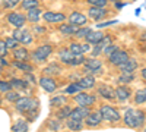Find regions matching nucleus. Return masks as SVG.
I'll return each mask as SVG.
<instances>
[{
  "label": "nucleus",
  "mask_w": 146,
  "mask_h": 132,
  "mask_svg": "<svg viewBox=\"0 0 146 132\" xmlns=\"http://www.w3.org/2000/svg\"><path fill=\"white\" fill-rule=\"evenodd\" d=\"M145 119H146V112H143V110L127 109L124 113V123L133 129L140 128L145 123Z\"/></svg>",
  "instance_id": "nucleus-1"
},
{
  "label": "nucleus",
  "mask_w": 146,
  "mask_h": 132,
  "mask_svg": "<svg viewBox=\"0 0 146 132\" xmlns=\"http://www.w3.org/2000/svg\"><path fill=\"white\" fill-rule=\"evenodd\" d=\"M16 110L21 112V113H28V112H32L35 110V107L38 106V101L35 98H29V97H21L16 103Z\"/></svg>",
  "instance_id": "nucleus-2"
},
{
  "label": "nucleus",
  "mask_w": 146,
  "mask_h": 132,
  "mask_svg": "<svg viewBox=\"0 0 146 132\" xmlns=\"http://www.w3.org/2000/svg\"><path fill=\"white\" fill-rule=\"evenodd\" d=\"M51 53H53V47L50 44H44V46H40L38 49H35L32 52V59L35 62H44L50 57Z\"/></svg>",
  "instance_id": "nucleus-3"
},
{
  "label": "nucleus",
  "mask_w": 146,
  "mask_h": 132,
  "mask_svg": "<svg viewBox=\"0 0 146 132\" xmlns=\"http://www.w3.org/2000/svg\"><path fill=\"white\" fill-rule=\"evenodd\" d=\"M100 112L102 113V117L105 119L107 122L115 123V122H118V121H120V113L114 109V107H111V106H107V104L101 106Z\"/></svg>",
  "instance_id": "nucleus-4"
},
{
  "label": "nucleus",
  "mask_w": 146,
  "mask_h": 132,
  "mask_svg": "<svg viewBox=\"0 0 146 132\" xmlns=\"http://www.w3.org/2000/svg\"><path fill=\"white\" fill-rule=\"evenodd\" d=\"M15 40H18L19 43H22L23 46H28L32 43V35L29 32V29L27 28H16L13 31V35H12Z\"/></svg>",
  "instance_id": "nucleus-5"
},
{
  "label": "nucleus",
  "mask_w": 146,
  "mask_h": 132,
  "mask_svg": "<svg viewBox=\"0 0 146 132\" xmlns=\"http://www.w3.org/2000/svg\"><path fill=\"white\" fill-rule=\"evenodd\" d=\"M129 53L127 52H124V50H117V52H114L111 56H108V60H110V63L111 65H114V66H121V65H124L127 60H129Z\"/></svg>",
  "instance_id": "nucleus-6"
},
{
  "label": "nucleus",
  "mask_w": 146,
  "mask_h": 132,
  "mask_svg": "<svg viewBox=\"0 0 146 132\" xmlns=\"http://www.w3.org/2000/svg\"><path fill=\"white\" fill-rule=\"evenodd\" d=\"M7 22L10 23V25H13L16 28H22L23 25H25L27 22V16L22 15V13H18V12H12V13H9L6 16Z\"/></svg>",
  "instance_id": "nucleus-7"
},
{
  "label": "nucleus",
  "mask_w": 146,
  "mask_h": 132,
  "mask_svg": "<svg viewBox=\"0 0 146 132\" xmlns=\"http://www.w3.org/2000/svg\"><path fill=\"white\" fill-rule=\"evenodd\" d=\"M75 101L79 104V106H85L88 107L91 104H95L96 103V97L92 94H86V92H79L75 95Z\"/></svg>",
  "instance_id": "nucleus-8"
},
{
  "label": "nucleus",
  "mask_w": 146,
  "mask_h": 132,
  "mask_svg": "<svg viewBox=\"0 0 146 132\" xmlns=\"http://www.w3.org/2000/svg\"><path fill=\"white\" fill-rule=\"evenodd\" d=\"M91 113V110L85 106H78L76 109L72 110V115H70V119H75V121H83L86 119L88 115Z\"/></svg>",
  "instance_id": "nucleus-9"
},
{
  "label": "nucleus",
  "mask_w": 146,
  "mask_h": 132,
  "mask_svg": "<svg viewBox=\"0 0 146 132\" xmlns=\"http://www.w3.org/2000/svg\"><path fill=\"white\" fill-rule=\"evenodd\" d=\"M40 85H41V88H42L44 91H47V92H54L56 88H57L56 81H54L53 78H50V76H41V78H40Z\"/></svg>",
  "instance_id": "nucleus-10"
},
{
  "label": "nucleus",
  "mask_w": 146,
  "mask_h": 132,
  "mask_svg": "<svg viewBox=\"0 0 146 132\" xmlns=\"http://www.w3.org/2000/svg\"><path fill=\"white\" fill-rule=\"evenodd\" d=\"M130 97H131V90H130L129 87L120 85V87L115 88V98H117L118 101L124 103V101H127Z\"/></svg>",
  "instance_id": "nucleus-11"
},
{
  "label": "nucleus",
  "mask_w": 146,
  "mask_h": 132,
  "mask_svg": "<svg viewBox=\"0 0 146 132\" xmlns=\"http://www.w3.org/2000/svg\"><path fill=\"white\" fill-rule=\"evenodd\" d=\"M86 16H85L83 13H80V12H73V13H70L69 16V23H72V25L75 27H82V25H86Z\"/></svg>",
  "instance_id": "nucleus-12"
},
{
  "label": "nucleus",
  "mask_w": 146,
  "mask_h": 132,
  "mask_svg": "<svg viewBox=\"0 0 146 132\" xmlns=\"http://www.w3.org/2000/svg\"><path fill=\"white\" fill-rule=\"evenodd\" d=\"M42 19L48 23H58V22H63L66 16L63 13H56V12H44Z\"/></svg>",
  "instance_id": "nucleus-13"
},
{
  "label": "nucleus",
  "mask_w": 146,
  "mask_h": 132,
  "mask_svg": "<svg viewBox=\"0 0 146 132\" xmlns=\"http://www.w3.org/2000/svg\"><path fill=\"white\" fill-rule=\"evenodd\" d=\"M102 113L101 112H91L88 115V117L85 119V123H86L88 126L94 128V126H98L101 122H102Z\"/></svg>",
  "instance_id": "nucleus-14"
},
{
  "label": "nucleus",
  "mask_w": 146,
  "mask_h": 132,
  "mask_svg": "<svg viewBox=\"0 0 146 132\" xmlns=\"http://www.w3.org/2000/svg\"><path fill=\"white\" fill-rule=\"evenodd\" d=\"M107 13H108V10H107L105 7H98V6H92V7H89V10H88V15H89L94 21H100V19L105 18Z\"/></svg>",
  "instance_id": "nucleus-15"
},
{
  "label": "nucleus",
  "mask_w": 146,
  "mask_h": 132,
  "mask_svg": "<svg viewBox=\"0 0 146 132\" xmlns=\"http://www.w3.org/2000/svg\"><path fill=\"white\" fill-rule=\"evenodd\" d=\"M85 69H86L88 72H92V74H96V72H100L101 70V66L102 63L100 60H96V59H88V60H85Z\"/></svg>",
  "instance_id": "nucleus-16"
},
{
  "label": "nucleus",
  "mask_w": 146,
  "mask_h": 132,
  "mask_svg": "<svg viewBox=\"0 0 146 132\" xmlns=\"http://www.w3.org/2000/svg\"><path fill=\"white\" fill-rule=\"evenodd\" d=\"M70 52L75 56H83V53H86L89 50V44H79V43H73L70 44Z\"/></svg>",
  "instance_id": "nucleus-17"
},
{
  "label": "nucleus",
  "mask_w": 146,
  "mask_h": 132,
  "mask_svg": "<svg viewBox=\"0 0 146 132\" xmlns=\"http://www.w3.org/2000/svg\"><path fill=\"white\" fill-rule=\"evenodd\" d=\"M105 37V35L101 32V31H92L91 29V32L86 35V38H85V40H86V43L88 44H98V43H101V40Z\"/></svg>",
  "instance_id": "nucleus-18"
},
{
  "label": "nucleus",
  "mask_w": 146,
  "mask_h": 132,
  "mask_svg": "<svg viewBox=\"0 0 146 132\" xmlns=\"http://www.w3.org/2000/svg\"><path fill=\"white\" fill-rule=\"evenodd\" d=\"M98 94L102 95V97L107 98V100H114L115 98V90H113L111 87H108V85H100Z\"/></svg>",
  "instance_id": "nucleus-19"
},
{
  "label": "nucleus",
  "mask_w": 146,
  "mask_h": 132,
  "mask_svg": "<svg viewBox=\"0 0 146 132\" xmlns=\"http://www.w3.org/2000/svg\"><path fill=\"white\" fill-rule=\"evenodd\" d=\"M137 62L135 60V59H129V60L124 63V65H121V66H118L120 68V70L123 72V74H133L136 69H137Z\"/></svg>",
  "instance_id": "nucleus-20"
},
{
  "label": "nucleus",
  "mask_w": 146,
  "mask_h": 132,
  "mask_svg": "<svg viewBox=\"0 0 146 132\" xmlns=\"http://www.w3.org/2000/svg\"><path fill=\"white\" fill-rule=\"evenodd\" d=\"M58 57H60V60H62L63 63L72 66V62H73V59H75V54L70 52V49H63V50L58 52Z\"/></svg>",
  "instance_id": "nucleus-21"
},
{
  "label": "nucleus",
  "mask_w": 146,
  "mask_h": 132,
  "mask_svg": "<svg viewBox=\"0 0 146 132\" xmlns=\"http://www.w3.org/2000/svg\"><path fill=\"white\" fill-rule=\"evenodd\" d=\"M13 57H15V60L25 62L29 57V53H28V50L25 49V47H18V49L13 50Z\"/></svg>",
  "instance_id": "nucleus-22"
},
{
  "label": "nucleus",
  "mask_w": 146,
  "mask_h": 132,
  "mask_svg": "<svg viewBox=\"0 0 146 132\" xmlns=\"http://www.w3.org/2000/svg\"><path fill=\"white\" fill-rule=\"evenodd\" d=\"M40 15H41V9L40 7H32L28 10V15H27V21L32 22V23H36L40 21Z\"/></svg>",
  "instance_id": "nucleus-23"
},
{
  "label": "nucleus",
  "mask_w": 146,
  "mask_h": 132,
  "mask_svg": "<svg viewBox=\"0 0 146 132\" xmlns=\"http://www.w3.org/2000/svg\"><path fill=\"white\" fill-rule=\"evenodd\" d=\"M72 107L69 106V104H66V106H63V107H60V109H57V113H56V117L57 119H67V117H70V115H72Z\"/></svg>",
  "instance_id": "nucleus-24"
},
{
  "label": "nucleus",
  "mask_w": 146,
  "mask_h": 132,
  "mask_svg": "<svg viewBox=\"0 0 146 132\" xmlns=\"http://www.w3.org/2000/svg\"><path fill=\"white\" fill-rule=\"evenodd\" d=\"M58 31L66 34V35H75L76 31H78V28L75 25H72V23H62V25L58 27Z\"/></svg>",
  "instance_id": "nucleus-25"
},
{
  "label": "nucleus",
  "mask_w": 146,
  "mask_h": 132,
  "mask_svg": "<svg viewBox=\"0 0 146 132\" xmlns=\"http://www.w3.org/2000/svg\"><path fill=\"white\" fill-rule=\"evenodd\" d=\"M66 101H67V100H66L64 95H56V97L51 98L50 106H51V107H57V109H60V107H63V106L67 104Z\"/></svg>",
  "instance_id": "nucleus-26"
},
{
  "label": "nucleus",
  "mask_w": 146,
  "mask_h": 132,
  "mask_svg": "<svg viewBox=\"0 0 146 132\" xmlns=\"http://www.w3.org/2000/svg\"><path fill=\"white\" fill-rule=\"evenodd\" d=\"M79 84L82 85V88L88 90V88H92L95 85V78L94 76H83L79 79Z\"/></svg>",
  "instance_id": "nucleus-27"
},
{
  "label": "nucleus",
  "mask_w": 146,
  "mask_h": 132,
  "mask_svg": "<svg viewBox=\"0 0 146 132\" xmlns=\"http://www.w3.org/2000/svg\"><path fill=\"white\" fill-rule=\"evenodd\" d=\"M135 103H136V104H143V103H146V87L136 91V94H135Z\"/></svg>",
  "instance_id": "nucleus-28"
},
{
  "label": "nucleus",
  "mask_w": 146,
  "mask_h": 132,
  "mask_svg": "<svg viewBox=\"0 0 146 132\" xmlns=\"http://www.w3.org/2000/svg\"><path fill=\"white\" fill-rule=\"evenodd\" d=\"M83 88H82V85L79 84V81L78 82H72L70 85H67L66 87V90H64V92L66 94H78L79 91H82Z\"/></svg>",
  "instance_id": "nucleus-29"
},
{
  "label": "nucleus",
  "mask_w": 146,
  "mask_h": 132,
  "mask_svg": "<svg viewBox=\"0 0 146 132\" xmlns=\"http://www.w3.org/2000/svg\"><path fill=\"white\" fill-rule=\"evenodd\" d=\"M67 128L70 129V131H80L82 129V126H83V121H75V119H69L67 121Z\"/></svg>",
  "instance_id": "nucleus-30"
},
{
  "label": "nucleus",
  "mask_w": 146,
  "mask_h": 132,
  "mask_svg": "<svg viewBox=\"0 0 146 132\" xmlns=\"http://www.w3.org/2000/svg\"><path fill=\"white\" fill-rule=\"evenodd\" d=\"M12 87H13L15 90H25L27 88V81L25 79H19V78H13L10 81Z\"/></svg>",
  "instance_id": "nucleus-31"
},
{
  "label": "nucleus",
  "mask_w": 146,
  "mask_h": 132,
  "mask_svg": "<svg viewBox=\"0 0 146 132\" xmlns=\"http://www.w3.org/2000/svg\"><path fill=\"white\" fill-rule=\"evenodd\" d=\"M12 65H13L16 69H19V70H23V72H31L32 70V66L31 65H28L27 62H21V60H15L13 63H12Z\"/></svg>",
  "instance_id": "nucleus-32"
},
{
  "label": "nucleus",
  "mask_w": 146,
  "mask_h": 132,
  "mask_svg": "<svg viewBox=\"0 0 146 132\" xmlns=\"http://www.w3.org/2000/svg\"><path fill=\"white\" fill-rule=\"evenodd\" d=\"M27 131H28V123L23 121H19L12 126V132H27Z\"/></svg>",
  "instance_id": "nucleus-33"
},
{
  "label": "nucleus",
  "mask_w": 146,
  "mask_h": 132,
  "mask_svg": "<svg viewBox=\"0 0 146 132\" xmlns=\"http://www.w3.org/2000/svg\"><path fill=\"white\" fill-rule=\"evenodd\" d=\"M21 6L25 10H29L32 7H38V0H22Z\"/></svg>",
  "instance_id": "nucleus-34"
},
{
  "label": "nucleus",
  "mask_w": 146,
  "mask_h": 132,
  "mask_svg": "<svg viewBox=\"0 0 146 132\" xmlns=\"http://www.w3.org/2000/svg\"><path fill=\"white\" fill-rule=\"evenodd\" d=\"M117 81H118L120 84H129V82H131V81H135V75H133V74H121V75L117 78Z\"/></svg>",
  "instance_id": "nucleus-35"
},
{
  "label": "nucleus",
  "mask_w": 146,
  "mask_h": 132,
  "mask_svg": "<svg viewBox=\"0 0 146 132\" xmlns=\"http://www.w3.org/2000/svg\"><path fill=\"white\" fill-rule=\"evenodd\" d=\"M60 72V66L57 65V63H51L50 66H47L45 69H44V74H47V75H51V74H58Z\"/></svg>",
  "instance_id": "nucleus-36"
},
{
  "label": "nucleus",
  "mask_w": 146,
  "mask_h": 132,
  "mask_svg": "<svg viewBox=\"0 0 146 132\" xmlns=\"http://www.w3.org/2000/svg\"><path fill=\"white\" fill-rule=\"evenodd\" d=\"M48 128H50L51 131H54V132H57V131H60V119H51V121H48Z\"/></svg>",
  "instance_id": "nucleus-37"
},
{
  "label": "nucleus",
  "mask_w": 146,
  "mask_h": 132,
  "mask_svg": "<svg viewBox=\"0 0 146 132\" xmlns=\"http://www.w3.org/2000/svg\"><path fill=\"white\" fill-rule=\"evenodd\" d=\"M21 0H2V6L3 9H13Z\"/></svg>",
  "instance_id": "nucleus-38"
},
{
  "label": "nucleus",
  "mask_w": 146,
  "mask_h": 132,
  "mask_svg": "<svg viewBox=\"0 0 146 132\" xmlns=\"http://www.w3.org/2000/svg\"><path fill=\"white\" fill-rule=\"evenodd\" d=\"M12 84H10V81L7 82V81H2L0 79V91L2 92H9V91H12Z\"/></svg>",
  "instance_id": "nucleus-39"
},
{
  "label": "nucleus",
  "mask_w": 146,
  "mask_h": 132,
  "mask_svg": "<svg viewBox=\"0 0 146 132\" xmlns=\"http://www.w3.org/2000/svg\"><path fill=\"white\" fill-rule=\"evenodd\" d=\"M19 98H21V97H19V94H18L16 91H9V92H6V100H7V101L16 103Z\"/></svg>",
  "instance_id": "nucleus-40"
},
{
  "label": "nucleus",
  "mask_w": 146,
  "mask_h": 132,
  "mask_svg": "<svg viewBox=\"0 0 146 132\" xmlns=\"http://www.w3.org/2000/svg\"><path fill=\"white\" fill-rule=\"evenodd\" d=\"M91 6H98V7H107L108 0H86Z\"/></svg>",
  "instance_id": "nucleus-41"
},
{
  "label": "nucleus",
  "mask_w": 146,
  "mask_h": 132,
  "mask_svg": "<svg viewBox=\"0 0 146 132\" xmlns=\"http://www.w3.org/2000/svg\"><path fill=\"white\" fill-rule=\"evenodd\" d=\"M91 32V29L89 28H79L78 31H76V34H75V37H78V38H86V35Z\"/></svg>",
  "instance_id": "nucleus-42"
},
{
  "label": "nucleus",
  "mask_w": 146,
  "mask_h": 132,
  "mask_svg": "<svg viewBox=\"0 0 146 132\" xmlns=\"http://www.w3.org/2000/svg\"><path fill=\"white\" fill-rule=\"evenodd\" d=\"M5 41H6L7 49H13V50H15V49H18V43H19V41H18V40H15L13 37H9V38H6Z\"/></svg>",
  "instance_id": "nucleus-43"
},
{
  "label": "nucleus",
  "mask_w": 146,
  "mask_h": 132,
  "mask_svg": "<svg viewBox=\"0 0 146 132\" xmlns=\"http://www.w3.org/2000/svg\"><path fill=\"white\" fill-rule=\"evenodd\" d=\"M118 50V46H115V44H111V46H108V47H105L104 49V52H102V54H107V56H111L114 52H117Z\"/></svg>",
  "instance_id": "nucleus-44"
},
{
  "label": "nucleus",
  "mask_w": 146,
  "mask_h": 132,
  "mask_svg": "<svg viewBox=\"0 0 146 132\" xmlns=\"http://www.w3.org/2000/svg\"><path fill=\"white\" fill-rule=\"evenodd\" d=\"M7 46H6V41H0V57H5L7 54Z\"/></svg>",
  "instance_id": "nucleus-45"
},
{
  "label": "nucleus",
  "mask_w": 146,
  "mask_h": 132,
  "mask_svg": "<svg viewBox=\"0 0 146 132\" xmlns=\"http://www.w3.org/2000/svg\"><path fill=\"white\" fill-rule=\"evenodd\" d=\"M114 23H117V19H115V21H108V22L98 23V27H108V25H114Z\"/></svg>",
  "instance_id": "nucleus-46"
},
{
  "label": "nucleus",
  "mask_w": 146,
  "mask_h": 132,
  "mask_svg": "<svg viewBox=\"0 0 146 132\" xmlns=\"http://www.w3.org/2000/svg\"><path fill=\"white\" fill-rule=\"evenodd\" d=\"M34 31H36L38 34H44L45 28H42V27H34Z\"/></svg>",
  "instance_id": "nucleus-47"
},
{
  "label": "nucleus",
  "mask_w": 146,
  "mask_h": 132,
  "mask_svg": "<svg viewBox=\"0 0 146 132\" xmlns=\"http://www.w3.org/2000/svg\"><path fill=\"white\" fill-rule=\"evenodd\" d=\"M126 3H121V2H115V9H121V7H124Z\"/></svg>",
  "instance_id": "nucleus-48"
},
{
  "label": "nucleus",
  "mask_w": 146,
  "mask_h": 132,
  "mask_svg": "<svg viewBox=\"0 0 146 132\" xmlns=\"http://www.w3.org/2000/svg\"><path fill=\"white\" fill-rule=\"evenodd\" d=\"M140 74H142V78H143V81H146V66L142 69V72H140Z\"/></svg>",
  "instance_id": "nucleus-49"
},
{
  "label": "nucleus",
  "mask_w": 146,
  "mask_h": 132,
  "mask_svg": "<svg viewBox=\"0 0 146 132\" xmlns=\"http://www.w3.org/2000/svg\"><path fill=\"white\" fill-rule=\"evenodd\" d=\"M25 81H29V82H35V79H34V76H32V75H28Z\"/></svg>",
  "instance_id": "nucleus-50"
},
{
  "label": "nucleus",
  "mask_w": 146,
  "mask_h": 132,
  "mask_svg": "<svg viewBox=\"0 0 146 132\" xmlns=\"http://www.w3.org/2000/svg\"><path fill=\"white\" fill-rule=\"evenodd\" d=\"M140 40H142V41H146V31H145V32L140 35Z\"/></svg>",
  "instance_id": "nucleus-51"
},
{
  "label": "nucleus",
  "mask_w": 146,
  "mask_h": 132,
  "mask_svg": "<svg viewBox=\"0 0 146 132\" xmlns=\"http://www.w3.org/2000/svg\"><path fill=\"white\" fill-rule=\"evenodd\" d=\"M111 2H118V0H111Z\"/></svg>",
  "instance_id": "nucleus-52"
},
{
  "label": "nucleus",
  "mask_w": 146,
  "mask_h": 132,
  "mask_svg": "<svg viewBox=\"0 0 146 132\" xmlns=\"http://www.w3.org/2000/svg\"><path fill=\"white\" fill-rule=\"evenodd\" d=\"M130 2H133V0H130Z\"/></svg>",
  "instance_id": "nucleus-53"
},
{
  "label": "nucleus",
  "mask_w": 146,
  "mask_h": 132,
  "mask_svg": "<svg viewBox=\"0 0 146 132\" xmlns=\"http://www.w3.org/2000/svg\"><path fill=\"white\" fill-rule=\"evenodd\" d=\"M145 131H146V129H145Z\"/></svg>",
  "instance_id": "nucleus-54"
}]
</instances>
